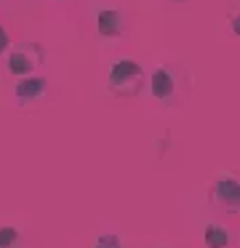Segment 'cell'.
I'll return each instance as SVG.
<instances>
[{"mask_svg":"<svg viewBox=\"0 0 240 248\" xmlns=\"http://www.w3.org/2000/svg\"><path fill=\"white\" fill-rule=\"evenodd\" d=\"M190 88H192V75L181 64H176V62L160 64L152 72V80H149V93L163 107H179V104H184V99L190 96Z\"/></svg>","mask_w":240,"mask_h":248,"instance_id":"obj_1","label":"cell"},{"mask_svg":"<svg viewBox=\"0 0 240 248\" xmlns=\"http://www.w3.org/2000/svg\"><path fill=\"white\" fill-rule=\"evenodd\" d=\"M94 248H120V240H117V235H110V232H104V235L96 237Z\"/></svg>","mask_w":240,"mask_h":248,"instance_id":"obj_9","label":"cell"},{"mask_svg":"<svg viewBox=\"0 0 240 248\" xmlns=\"http://www.w3.org/2000/svg\"><path fill=\"white\" fill-rule=\"evenodd\" d=\"M211 203L222 205V208H229V211L238 208L240 205V184L235 182V176L224 173V176H219L211 184Z\"/></svg>","mask_w":240,"mask_h":248,"instance_id":"obj_5","label":"cell"},{"mask_svg":"<svg viewBox=\"0 0 240 248\" xmlns=\"http://www.w3.org/2000/svg\"><path fill=\"white\" fill-rule=\"evenodd\" d=\"M43 64V48L32 40L16 43L14 48H8V72L16 78H27Z\"/></svg>","mask_w":240,"mask_h":248,"instance_id":"obj_3","label":"cell"},{"mask_svg":"<svg viewBox=\"0 0 240 248\" xmlns=\"http://www.w3.org/2000/svg\"><path fill=\"white\" fill-rule=\"evenodd\" d=\"M96 32L101 38H120L126 32V16L117 8H101L96 16Z\"/></svg>","mask_w":240,"mask_h":248,"instance_id":"obj_6","label":"cell"},{"mask_svg":"<svg viewBox=\"0 0 240 248\" xmlns=\"http://www.w3.org/2000/svg\"><path fill=\"white\" fill-rule=\"evenodd\" d=\"M206 246L208 248H227L229 246V232L224 224H208L206 227Z\"/></svg>","mask_w":240,"mask_h":248,"instance_id":"obj_7","label":"cell"},{"mask_svg":"<svg viewBox=\"0 0 240 248\" xmlns=\"http://www.w3.org/2000/svg\"><path fill=\"white\" fill-rule=\"evenodd\" d=\"M11 48V38H8V30L3 27V24H0V56L5 54V51Z\"/></svg>","mask_w":240,"mask_h":248,"instance_id":"obj_10","label":"cell"},{"mask_svg":"<svg viewBox=\"0 0 240 248\" xmlns=\"http://www.w3.org/2000/svg\"><path fill=\"white\" fill-rule=\"evenodd\" d=\"M107 86L115 96H123V99L139 96L144 86V72L133 59H120L117 64H112L110 75H107Z\"/></svg>","mask_w":240,"mask_h":248,"instance_id":"obj_2","label":"cell"},{"mask_svg":"<svg viewBox=\"0 0 240 248\" xmlns=\"http://www.w3.org/2000/svg\"><path fill=\"white\" fill-rule=\"evenodd\" d=\"M171 3H187V0H171Z\"/></svg>","mask_w":240,"mask_h":248,"instance_id":"obj_11","label":"cell"},{"mask_svg":"<svg viewBox=\"0 0 240 248\" xmlns=\"http://www.w3.org/2000/svg\"><path fill=\"white\" fill-rule=\"evenodd\" d=\"M48 96V80L37 75H27L16 83V104L21 109L35 107V104H43Z\"/></svg>","mask_w":240,"mask_h":248,"instance_id":"obj_4","label":"cell"},{"mask_svg":"<svg viewBox=\"0 0 240 248\" xmlns=\"http://www.w3.org/2000/svg\"><path fill=\"white\" fill-rule=\"evenodd\" d=\"M19 230L14 227H0V248H16L19 246Z\"/></svg>","mask_w":240,"mask_h":248,"instance_id":"obj_8","label":"cell"}]
</instances>
